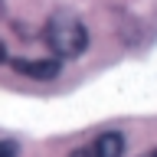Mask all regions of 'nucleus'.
<instances>
[{
	"mask_svg": "<svg viewBox=\"0 0 157 157\" xmlns=\"http://www.w3.org/2000/svg\"><path fill=\"white\" fill-rule=\"evenodd\" d=\"M124 154V137L121 131H101L95 134L88 144L69 151V157H121Z\"/></svg>",
	"mask_w": 157,
	"mask_h": 157,
	"instance_id": "obj_2",
	"label": "nucleus"
},
{
	"mask_svg": "<svg viewBox=\"0 0 157 157\" xmlns=\"http://www.w3.org/2000/svg\"><path fill=\"white\" fill-rule=\"evenodd\" d=\"M46 43L56 59H75L88 49V29L75 13H56L46 23Z\"/></svg>",
	"mask_w": 157,
	"mask_h": 157,
	"instance_id": "obj_1",
	"label": "nucleus"
},
{
	"mask_svg": "<svg viewBox=\"0 0 157 157\" xmlns=\"http://www.w3.org/2000/svg\"><path fill=\"white\" fill-rule=\"evenodd\" d=\"M0 62H7V46H3V39H0Z\"/></svg>",
	"mask_w": 157,
	"mask_h": 157,
	"instance_id": "obj_5",
	"label": "nucleus"
},
{
	"mask_svg": "<svg viewBox=\"0 0 157 157\" xmlns=\"http://www.w3.org/2000/svg\"><path fill=\"white\" fill-rule=\"evenodd\" d=\"M17 154H20L17 141H0V157H17Z\"/></svg>",
	"mask_w": 157,
	"mask_h": 157,
	"instance_id": "obj_4",
	"label": "nucleus"
},
{
	"mask_svg": "<svg viewBox=\"0 0 157 157\" xmlns=\"http://www.w3.org/2000/svg\"><path fill=\"white\" fill-rule=\"evenodd\" d=\"M144 157H157V147H154V151H147V154H144Z\"/></svg>",
	"mask_w": 157,
	"mask_h": 157,
	"instance_id": "obj_6",
	"label": "nucleus"
},
{
	"mask_svg": "<svg viewBox=\"0 0 157 157\" xmlns=\"http://www.w3.org/2000/svg\"><path fill=\"white\" fill-rule=\"evenodd\" d=\"M13 69L17 72H23V75L29 78H39V82H49V78H56L59 75V59L52 56H43V59H17L13 62Z\"/></svg>",
	"mask_w": 157,
	"mask_h": 157,
	"instance_id": "obj_3",
	"label": "nucleus"
}]
</instances>
